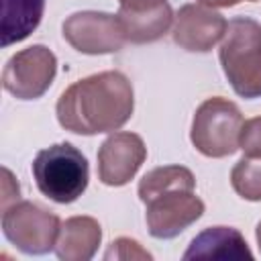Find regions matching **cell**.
Instances as JSON below:
<instances>
[{"mask_svg": "<svg viewBox=\"0 0 261 261\" xmlns=\"http://www.w3.org/2000/svg\"><path fill=\"white\" fill-rule=\"evenodd\" d=\"M135 108L130 80L120 71H100L71 84L57 100L59 124L75 135L118 130Z\"/></svg>", "mask_w": 261, "mask_h": 261, "instance_id": "obj_1", "label": "cell"}, {"mask_svg": "<svg viewBox=\"0 0 261 261\" xmlns=\"http://www.w3.org/2000/svg\"><path fill=\"white\" fill-rule=\"evenodd\" d=\"M243 114L239 106L226 98L212 96L204 100L192 120V145L206 157H228L239 149Z\"/></svg>", "mask_w": 261, "mask_h": 261, "instance_id": "obj_5", "label": "cell"}, {"mask_svg": "<svg viewBox=\"0 0 261 261\" xmlns=\"http://www.w3.org/2000/svg\"><path fill=\"white\" fill-rule=\"evenodd\" d=\"M124 37L130 43H153L157 39H161L171 22H173V10L169 6V2H165L163 6L149 10V12H141V14H133V12H116Z\"/></svg>", "mask_w": 261, "mask_h": 261, "instance_id": "obj_14", "label": "cell"}, {"mask_svg": "<svg viewBox=\"0 0 261 261\" xmlns=\"http://www.w3.org/2000/svg\"><path fill=\"white\" fill-rule=\"evenodd\" d=\"M226 18L204 4H186L175 14L173 41L186 51L206 53L226 33Z\"/></svg>", "mask_w": 261, "mask_h": 261, "instance_id": "obj_10", "label": "cell"}, {"mask_svg": "<svg viewBox=\"0 0 261 261\" xmlns=\"http://www.w3.org/2000/svg\"><path fill=\"white\" fill-rule=\"evenodd\" d=\"M147 159V147L135 133H112L98 151V177L104 186L128 184Z\"/></svg>", "mask_w": 261, "mask_h": 261, "instance_id": "obj_9", "label": "cell"}, {"mask_svg": "<svg viewBox=\"0 0 261 261\" xmlns=\"http://www.w3.org/2000/svg\"><path fill=\"white\" fill-rule=\"evenodd\" d=\"M220 65L232 90L247 100L261 98V24L234 16L220 43Z\"/></svg>", "mask_w": 261, "mask_h": 261, "instance_id": "obj_3", "label": "cell"}, {"mask_svg": "<svg viewBox=\"0 0 261 261\" xmlns=\"http://www.w3.org/2000/svg\"><path fill=\"white\" fill-rule=\"evenodd\" d=\"M57 57L45 45H33L14 53L2 71V86L18 100H37L53 84Z\"/></svg>", "mask_w": 261, "mask_h": 261, "instance_id": "obj_7", "label": "cell"}, {"mask_svg": "<svg viewBox=\"0 0 261 261\" xmlns=\"http://www.w3.org/2000/svg\"><path fill=\"white\" fill-rule=\"evenodd\" d=\"M196 2H200L204 6H210V8H228V6H234L243 0H196Z\"/></svg>", "mask_w": 261, "mask_h": 261, "instance_id": "obj_20", "label": "cell"}, {"mask_svg": "<svg viewBox=\"0 0 261 261\" xmlns=\"http://www.w3.org/2000/svg\"><path fill=\"white\" fill-rule=\"evenodd\" d=\"M247 2H257V0H247Z\"/></svg>", "mask_w": 261, "mask_h": 261, "instance_id": "obj_22", "label": "cell"}, {"mask_svg": "<svg viewBox=\"0 0 261 261\" xmlns=\"http://www.w3.org/2000/svg\"><path fill=\"white\" fill-rule=\"evenodd\" d=\"M33 177L43 196L57 204L75 202L88 188V161L71 143L41 149L33 161Z\"/></svg>", "mask_w": 261, "mask_h": 261, "instance_id": "obj_4", "label": "cell"}, {"mask_svg": "<svg viewBox=\"0 0 261 261\" xmlns=\"http://www.w3.org/2000/svg\"><path fill=\"white\" fill-rule=\"evenodd\" d=\"M255 237H257V245H259V251H261V222L257 224V230H255Z\"/></svg>", "mask_w": 261, "mask_h": 261, "instance_id": "obj_21", "label": "cell"}, {"mask_svg": "<svg viewBox=\"0 0 261 261\" xmlns=\"http://www.w3.org/2000/svg\"><path fill=\"white\" fill-rule=\"evenodd\" d=\"M45 0H2V47L24 41L41 22Z\"/></svg>", "mask_w": 261, "mask_h": 261, "instance_id": "obj_13", "label": "cell"}, {"mask_svg": "<svg viewBox=\"0 0 261 261\" xmlns=\"http://www.w3.org/2000/svg\"><path fill=\"white\" fill-rule=\"evenodd\" d=\"M194 173L184 165L155 167L139 181V198L147 208V228L155 239H173L204 214L194 192Z\"/></svg>", "mask_w": 261, "mask_h": 261, "instance_id": "obj_2", "label": "cell"}, {"mask_svg": "<svg viewBox=\"0 0 261 261\" xmlns=\"http://www.w3.org/2000/svg\"><path fill=\"white\" fill-rule=\"evenodd\" d=\"M63 39L80 53L106 55L124 47L126 37L116 14L84 10L73 12L63 20Z\"/></svg>", "mask_w": 261, "mask_h": 261, "instance_id": "obj_8", "label": "cell"}, {"mask_svg": "<svg viewBox=\"0 0 261 261\" xmlns=\"http://www.w3.org/2000/svg\"><path fill=\"white\" fill-rule=\"evenodd\" d=\"M167 0H118L122 12H133V14H141V12H149L155 10L159 6H163Z\"/></svg>", "mask_w": 261, "mask_h": 261, "instance_id": "obj_19", "label": "cell"}, {"mask_svg": "<svg viewBox=\"0 0 261 261\" xmlns=\"http://www.w3.org/2000/svg\"><path fill=\"white\" fill-rule=\"evenodd\" d=\"M18 196H20V188H18L16 179L12 177L10 169L2 167V200H0V202H2V210L10 206V200L16 202Z\"/></svg>", "mask_w": 261, "mask_h": 261, "instance_id": "obj_18", "label": "cell"}, {"mask_svg": "<svg viewBox=\"0 0 261 261\" xmlns=\"http://www.w3.org/2000/svg\"><path fill=\"white\" fill-rule=\"evenodd\" d=\"M239 149H243L245 157L261 159V116H255L243 122Z\"/></svg>", "mask_w": 261, "mask_h": 261, "instance_id": "obj_17", "label": "cell"}, {"mask_svg": "<svg viewBox=\"0 0 261 261\" xmlns=\"http://www.w3.org/2000/svg\"><path fill=\"white\" fill-rule=\"evenodd\" d=\"M184 259H253V253L237 228L210 226L192 239Z\"/></svg>", "mask_w": 261, "mask_h": 261, "instance_id": "obj_12", "label": "cell"}, {"mask_svg": "<svg viewBox=\"0 0 261 261\" xmlns=\"http://www.w3.org/2000/svg\"><path fill=\"white\" fill-rule=\"evenodd\" d=\"M106 261L112 259H120V261H133V259H153L149 251H145L137 241L120 237L116 241H112V245L108 247V251L104 253Z\"/></svg>", "mask_w": 261, "mask_h": 261, "instance_id": "obj_16", "label": "cell"}, {"mask_svg": "<svg viewBox=\"0 0 261 261\" xmlns=\"http://www.w3.org/2000/svg\"><path fill=\"white\" fill-rule=\"evenodd\" d=\"M59 228L61 220L57 214L29 200H16L2 210L4 237L27 255H45L55 251Z\"/></svg>", "mask_w": 261, "mask_h": 261, "instance_id": "obj_6", "label": "cell"}, {"mask_svg": "<svg viewBox=\"0 0 261 261\" xmlns=\"http://www.w3.org/2000/svg\"><path fill=\"white\" fill-rule=\"evenodd\" d=\"M232 190L249 202H261V159L243 157L230 171Z\"/></svg>", "mask_w": 261, "mask_h": 261, "instance_id": "obj_15", "label": "cell"}, {"mask_svg": "<svg viewBox=\"0 0 261 261\" xmlns=\"http://www.w3.org/2000/svg\"><path fill=\"white\" fill-rule=\"evenodd\" d=\"M102 241V228L92 216H71L61 222L55 243V255L63 261H88L96 255Z\"/></svg>", "mask_w": 261, "mask_h": 261, "instance_id": "obj_11", "label": "cell"}]
</instances>
